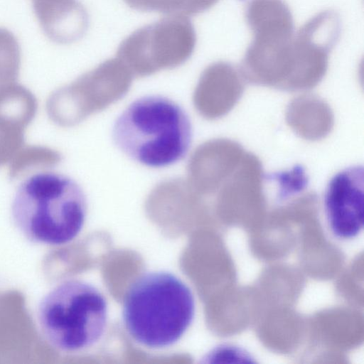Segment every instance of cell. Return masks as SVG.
Segmentation results:
<instances>
[{"instance_id": "cell-1", "label": "cell", "mask_w": 364, "mask_h": 364, "mask_svg": "<svg viewBox=\"0 0 364 364\" xmlns=\"http://www.w3.org/2000/svg\"><path fill=\"white\" fill-rule=\"evenodd\" d=\"M196 298L191 287L166 270L137 277L124 294L122 317L132 339L141 347L159 350L177 343L193 324Z\"/></svg>"}, {"instance_id": "cell-2", "label": "cell", "mask_w": 364, "mask_h": 364, "mask_svg": "<svg viewBox=\"0 0 364 364\" xmlns=\"http://www.w3.org/2000/svg\"><path fill=\"white\" fill-rule=\"evenodd\" d=\"M87 200L80 186L70 177L55 172L33 173L18 186L11 204V217L29 241L61 246L82 232L87 217Z\"/></svg>"}, {"instance_id": "cell-3", "label": "cell", "mask_w": 364, "mask_h": 364, "mask_svg": "<svg viewBox=\"0 0 364 364\" xmlns=\"http://www.w3.org/2000/svg\"><path fill=\"white\" fill-rule=\"evenodd\" d=\"M117 146L135 161L160 168L181 160L188 151L192 127L186 112L165 97L150 95L131 103L112 130Z\"/></svg>"}, {"instance_id": "cell-4", "label": "cell", "mask_w": 364, "mask_h": 364, "mask_svg": "<svg viewBox=\"0 0 364 364\" xmlns=\"http://www.w3.org/2000/svg\"><path fill=\"white\" fill-rule=\"evenodd\" d=\"M36 318L50 346L60 353L77 354L103 338L109 322L108 301L93 284L68 279L43 296Z\"/></svg>"}, {"instance_id": "cell-5", "label": "cell", "mask_w": 364, "mask_h": 364, "mask_svg": "<svg viewBox=\"0 0 364 364\" xmlns=\"http://www.w3.org/2000/svg\"><path fill=\"white\" fill-rule=\"evenodd\" d=\"M245 16L253 39L243 60L253 80H289L293 65L294 23L284 0H249Z\"/></svg>"}, {"instance_id": "cell-6", "label": "cell", "mask_w": 364, "mask_h": 364, "mask_svg": "<svg viewBox=\"0 0 364 364\" xmlns=\"http://www.w3.org/2000/svg\"><path fill=\"white\" fill-rule=\"evenodd\" d=\"M196 43L191 21L185 16L171 15L133 31L119 44L116 58L132 76L143 77L182 65Z\"/></svg>"}, {"instance_id": "cell-7", "label": "cell", "mask_w": 364, "mask_h": 364, "mask_svg": "<svg viewBox=\"0 0 364 364\" xmlns=\"http://www.w3.org/2000/svg\"><path fill=\"white\" fill-rule=\"evenodd\" d=\"M132 80L119 60H106L53 93L48 100L49 115L60 126L77 124L123 97Z\"/></svg>"}, {"instance_id": "cell-8", "label": "cell", "mask_w": 364, "mask_h": 364, "mask_svg": "<svg viewBox=\"0 0 364 364\" xmlns=\"http://www.w3.org/2000/svg\"><path fill=\"white\" fill-rule=\"evenodd\" d=\"M326 220L332 234L340 240L356 237L363 227V168L355 166L336 173L324 196Z\"/></svg>"}, {"instance_id": "cell-9", "label": "cell", "mask_w": 364, "mask_h": 364, "mask_svg": "<svg viewBox=\"0 0 364 364\" xmlns=\"http://www.w3.org/2000/svg\"><path fill=\"white\" fill-rule=\"evenodd\" d=\"M35 15L46 35L61 44L74 43L89 26L87 10L78 0H32Z\"/></svg>"}, {"instance_id": "cell-10", "label": "cell", "mask_w": 364, "mask_h": 364, "mask_svg": "<svg viewBox=\"0 0 364 364\" xmlns=\"http://www.w3.org/2000/svg\"><path fill=\"white\" fill-rule=\"evenodd\" d=\"M240 85L239 75L229 63L217 62L202 73L193 93V104L203 117L213 119L224 111L226 91Z\"/></svg>"}, {"instance_id": "cell-11", "label": "cell", "mask_w": 364, "mask_h": 364, "mask_svg": "<svg viewBox=\"0 0 364 364\" xmlns=\"http://www.w3.org/2000/svg\"><path fill=\"white\" fill-rule=\"evenodd\" d=\"M132 9L170 15L188 16L202 13L219 0H124Z\"/></svg>"}, {"instance_id": "cell-12", "label": "cell", "mask_w": 364, "mask_h": 364, "mask_svg": "<svg viewBox=\"0 0 364 364\" xmlns=\"http://www.w3.org/2000/svg\"><path fill=\"white\" fill-rule=\"evenodd\" d=\"M28 124L27 121L0 109V166L18 152Z\"/></svg>"}, {"instance_id": "cell-13", "label": "cell", "mask_w": 364, "mask_h": 364, "mask_svg": "<svg viewBox=\"0 0 364 364\" xmlns=\"http://www.w3.org/2000/svg\"><path fill=\"white\" fill-rule=\"evenodd\" d=\"M21 63L20 47L8 29L0 28V89L14 83Z\"/></svg>"}, {"instance_id": "cell-14", "label": "cell", "mask_w": 364, "mask_h": 364, "mask_svg": "<svg viewBox=\"0 0 364 364\" xmlns=\"http://www.w3.org/2000/svg\"><path fill=\"white\" fill-rule=\"evenodd\" d=\"M60 160L59 154L43 147H30L20 150L11 162L10 174L12 177L23 174L34 166H53Z\"/></svg>"}, {"instance_id": "cell-15", "label": "cell", "mask_w": 364, "mask_h": 364, "mask_svg": "<svg viewBox=\"0 0 364 364\" xmlns=\"http://www.w3.org/2000/svg\"><path fill=\"white\" fill-rule=\"evenodd\" d=\"M212 363H254L253 357L245 349L234 345H222L215 348L208 356Z\"/></svg>"}]
</instances>
